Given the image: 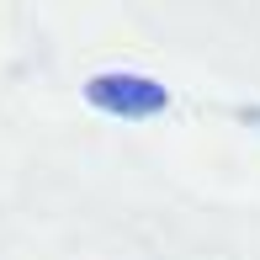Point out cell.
I'll return each mask as SVG.
<instances>
[{
	"label": "cell",
	"instance_id": "obj_1",
	"mask_svg": "<svg viewBox=\"0 0 260 260\" xmlns=\"http://www.w3.org/2000/svg\"><path fill=\"white\" fill-rule=\"evenodd\" d=\"M85 96H90V106H101V112H112V117H154V112H165V106H170V90H165L159 80L127 75V69L90 75Z\"/></svg>",
	"mask_w": 260,
	"mask_h": 260
}]
</instances>
